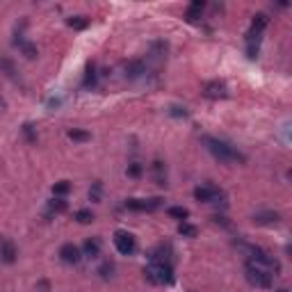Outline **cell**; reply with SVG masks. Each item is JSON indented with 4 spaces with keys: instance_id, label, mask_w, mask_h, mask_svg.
<instances>
[{
    "instance_id": "cell-1",
    "label": "cell",
    "mask_w": 292,
    "mask_h": 292,
    "mask_svg": "<svg viewBox=\"0 0 292 292\" xmlns=\"http://www.w3.org/2000/svg\"><path fill=\"white\" fill-rule=\"evenodd\" d=\"M203 142H206V146H208L210 153L215 155L219 162H224V165H245V162H247L245 155L240 153L235 146H231L228 142H224V139L206 137Z\"/></svg>"
},
{
    "instance_id": "cell-2",
    "label": "cell",
    "mask_w": 292,
    "mask_h": 292,
    "mask_svg": "<svg viewBox=\"0 0 292 292\" xmlns=\"http://www.w3.org/2000/svg\"><path fill=\"white\" fill-rule=\"evenodd\" d=\"M144 274L153 286H169L173 281V267L169 260H151V265L144 269Z\"/></svg>"
},
{
    "instance_id": "cell-3",
    "label": "cell",
    "mask_w": 292,
    "mask_h": 292,
    "mask_svg": "<svg viewBox=\"0 0 292 292\" xmlns=\"http://www.w3.org/2000/svg\"><path fill=\"white\" fill-rule=\"evenodd\" d=\"M247 281H249L251 286L256 288H272V274H269L267 269L258 267V265H253V262H247Z\"/></svg>"
},
{
    "instance_id": "cell-4",
    "label": "cell",
    "mask_w": 292,
    "mask_h": 292,
    "mask_svg": "<svg viewBox=\"0 0 292 292\" xmlns=\"http://www.w3.org/2000/svg\"><path fill=\"white\" fill-rule=\"evenodd\" d=\"M114 247H117V251H119L121 256H132L135 251H137V240H135V235L128 231H117L112 238Z\"/></svg>"
},
{
    "instance_id": "cell-5",
    "label": "cell",
    "mask_w": 292,
    "mask_h": 292,
    "mask_svg": "<svg viewBox=\"0 0 292 292\" xmlns=\"http://www.w3.org/2000/svg\"><path fill=\"white\" fill-rule=\"evenodd\" d=\"M162 206V199H128L125 201V208L135 210V212H153Z\"/></svg>"
},
{
    "instance_id": "cell-6",
    "label": "cell",
    "mask_w": 292,
    "mask_h": 292,
    "mask_svg": "<svg viewBox=\"0 0 292 292\" xmlns=\"http://www.w3.org/2000/svg\"><path fill=\"white\" fill-rule=\"evenodd\" d=\"M194 199L199 203H215L219 199H224V192L212 187V185H199L197 190H194Z\"/></svg>"
},
{
    "instance_id": "cell-7",
    "label": "cell",
    "mask_w": 292,
    "mask_h": 292,
    "mask_svg": "<svg viewBox=\"0 0 292 292\" xmlns=\"http://www.w3.org/2000/svg\"><path fill=\"white\" fill-rule=\"evenodd\" d=\"M267 23H269L267 14H256L253 21H251L249 32H247V42H260V35H262V30L267 28Z\"/></svg>"
},
{
    "instance_id": "cell-8",
    "label": "cell",
    "mask_w": 292,
    "mask_h": 292,
    "mask_svg": "<svg viewBox=\"0 0 292 292\" xmlns=\"http://www.w3.org/2000/svg\"><path fill=\"white\" fill-rule=\"evenodd\" d=\"M203 96L206 98H212V101H219V98H226L228 96V87L221 80H210V83H206V87H203Z\"/></svg>"
},
{
    "instance_id": "cell-9",
    "label": "cell",
    "mask_w": 292,
    "mask_h": 292,
    "mask_svg": "<svg viewBox=\"0 0 292 292\" xmlns=\"http://www.w3.org/2000/svg\"><path fill=\"white\" fill-rule=\"evenodd\" d=\"M60 258L66 265H78L80 258H83V251H80V247L73 245V242H66V245L60 247Z\"/></svg>"
},
{
    "instance_id": "cell-10",
    "label": "cell",
    "mask_w": 292,
    "mask_h": 292,
    "mask_svg": "<svg viewBox=\"0 0 292 292\" xmlns=\"http://www.w3.org/2000/svg\"><path fill=\"white\" fill-rule=\"evenodd\" d=\"M16 256H18V249L12 240H7V238L0 240V260L5 262V265H14Z\"/></svg>"
},
{
    "instance_id": "cell-11",
    "label": "cell",
    "mask_w": 292,
    "mask_h": 292,
    "mask_svg": "<svg viewBox=\"0 0 292 292\" xmlns=\"http://www.w3.org/2000/svg\"><path fill=\"white\" fill-rule=\"evenodd\" d=\"M279 219H281V215L276 210H262V212H256V215H253V224H258V226H272V224H276Z\"/></svg>"
},
{
    "instance_id": "cell-12",
    "label": "cell",
    "mask_w": 292,
    "mask_h": 292,
    "mask_svg": "<svg viewBox=\"0 0 292 292\" xmlns=\"http://www.w3.org/2000/svg\"><path fill=\"white\" fill-rule=\"evenodd\" d=\"M203 9H206V2H203V0H194V2L187 7V12H185V18H187L190 23H199V18H201Z\"/></svg>"
},
{
    "instance_id": "cell-13",
    "label": "cell",
    "mask_w": 292,
    "mask_h": 292,
    "mask_svg": "<svg viewBox=\"0 0 292 292\" xmlns=\"http://www.w3.org/2000/svg\"><path fill=\"white\" fill-rule=\"evenodd\" d=\"M83 256H87V258H98V256H101V240H98V238L84 240Z\"/></svg>"
},
{
    "instance_id": "cell-14",
    "label": "cell",
    "mask_w": 292,
    "mask_h": 292,
    "mask_svg": "<svg viewBox=\"0 0 292 292\" xmlns=\"http://www.w3.org/2000/svg\"><path fill=\"white\" fill-rule=\"evenodd\" d=\"M144 73H146V66L142 62H128L125 64V78H130V80H137Z\"/></svg>"
},
{
    "instance_id": "cell-15",
    "label": "cell",
    "mask_w": 292,
    "mask_h": 292,
    "mask_svg": "<svg viewBox=\"0 0 292 292\" xmlns=\"http://www.w3.org/2000/svg\"><path fill=\"white\" fill-rule=\"evenodd\" d=\"M14 43H16L18 50H21V53H23L28 60H35L37 55H39V53H37V46H35V43L23 42V39H14Z\"/></svg>"
},
{
    "instance_id": "cell-16",
    "label": "cell",
    "mask_w": 292,
    "mask_h": 292,
    "mask_svg": "<svg viewBox=\"0 0 292 292\" xmlns=\"http://www.w3.org/2000/svg\"><path fill=\"white\" fill-rule=\"evenodd\" d=\"M153 178L158 185H167V167H165V162L160 160L153 162Z\"/></svg>"
},
{
    "instance_id": "cell-17",
    "label": "cell",
    "mask_w": 292,
    "mask_h": 292,
    "mask_svg": "<svg viewBox=\"0 0 292 292\" xmlns=\"http://www.w3.org/2000/svg\"><path fill=\"white\" fill-rule=\"evenodd\" d=\"M66 208H69V203L60 197H55L53 201H48V212H50V215H60V212H64Z\"/></svg>"
},
{
    "instance_id": "cell-18",
    "label": "cell",
    "mask_w": 292,
    "mask_h": 292,
    "mask_svg": "<svg viewBox=\"0 0 292 292\" xmlns=\"http://www.w3.org/2000/svg\"><path fill=\"white\" fill-rule=\"evenodd\" d=\"M96 80H98V76H96V66L91 64H87V71H84V89H91V87H96Z\"/></svg>"
},
{
    "instance_id": "cell-19",
    "label": "cell",
    "mask_w": 292,
    "mask_h": 292,
    "mask_svg": "<svg viewBox=\"0 0 292 292\" xmlns=\"http://www.w3.org/2000/svg\"><path fill=\"white\" fill-rule=\"evenodd\" d=\"M0 69L5 71V76L9 78V80H18V71H16V66H14V62H12V60L2 57V60H0Z\"/></svg>"
},
{
    "instance_id": "cell-20",
    "label": "cell",
    "mask_w": 292,
    "mask_h": 292,
    "mask_svg": "<svg viewBox=\"0 0 292 292\" xmlns=\"http://www.w3.org/2000/svg\"><path fill=\"white\" fill-rule=\"evenodd\" d=\"M73 219H76L78 224H91V221H94V212H91L89 208H80V210H76Z\"/></svg>"
},
{
    "instance_id": "cell-21",
    "label": "cell",
    "mask_w": 292,
    "mask_h": 292,
    "mask_svg": "<svg viewBox=\"0 0 292 292\" xmlns=\"http://www.w3.org/2000/svg\"><path fill=\"white\" fill-rule=\"evenodd\" d=\"M69 192H71V183H69V180H60V183L53 185V197L64 199Z\"/></svg>"
},
{
    "instance_id": "cell-22",
    "label": "cell",
    "mask_w": 292,
    "mask_h": 292,
    "mask_svg": "<svg viewBox=\"0 0 292 292\" xmlns=\"http://www.w3.org/2000/svg\"><path fill=\"white\" fill-rule=\"evenodd\" d=\"M66 23H69V28H73V30H84V28L89 25V18L87 16H71Z\"/></svg>"
},
{
    "instance_id": "cell-23",
    "label": "cell",
    "mask_w": 292,
    "mask_h": 292,
    "mask_svg": "<svg viewBox=\"0 0 292 292\" xmlns=\"http://www.w3.org/2000/svg\"><path fill=\"white\" fill-rule=\"evenodd\" d=\"M167 212L173 217V219H180V221H187V217H190V210L183 208V206H173V208H169Z\"/></svg>"
},
{
    "instance_id": "cell-24",
    "label": "cell",
    "mask_w": 292,
    "mask_h": 292,
    "mask_svg": "<svg viewBox=\"0 0 292 292\" xmlns=\"http://www.w3.org/2000/svg\"><path fill=\"white\" fill-rule=\"evenodd\" d=\"M69 139H73V142H89L91 135L87 130H78V128H73V130H69Z\"/></svg>"
},
{
    "instance_id": "cell-25",
    "label": "cell",
    "mask_w": 292,
    "mask_h": 292,
    "mask_svg": "<svg viewBox=\"0 0 292 292\" xmlns=\"http://www.w3.org/2000/svg\"><path fill=\"white\" fill-rule=\"evenodd\" d=\"M178 233L183 235V238H194V235H197V228L192 226V224H187V221H180Z\"/></svg>"
},
{
    "instance_id": "cell-26",
    "label": "cell",
    "mask_w": 292,
    "mask_h": 292,
    "mask_svg": "<svg viewBox=\"0 0 292 292\" xmlns=\"http://www.w3.org/2000/svg\"><path fill=\"white\" fill-rule=\"evenodd\" d=\"M125 173L130 176V178H139L144 173V167L139 165V162H132V165H128V169H125Z\"/></svg>"
},
{
    "instance_id": "cell-27",
    "label": "cell",
    "mask_w": 292,
    "mask_h": 292,
    "mask_svg": "<svg viewBox=\"0 0 292 292\" xmlns=\"http://www.w3.org/2000/svg\"><path fill=\"white\" fill-rule=\"evenodd\" d=\"M112 272H114V265H112V262H103L101 269H98V274H101L103 279H110V276H112Z\"/></svg>"
},
{
    "instance_id": "cell-28",
    "label": "cell",
    "mask_w": 292,
    "mask_h": 292,
    "mask_svg": "<svg viewBox=\"0 0 292 292\" xmlns=\"http://www.w3.org/2000/svg\"><path fill=\"white\" fill-rule=\"evenodd\" d=\"M89 199L91 201H101V183H94V187L89 190Z\"/></svg>"
},
{
    "instance_id": "cell-29",
    "label": "cell",
    "mask_w": 292,
    "mask_h": 292,
    "mask_svg": "<svg viewBox=\"0 0 292 292\" xmlns=\"http://www.w3.org/2000/svg\"><path fill=\"white\" fill-rule=\"evenodd\" d=\"M169 112H171V117H187V110L178 108V105H171V110H169Z\"/></svg>"
},
{
    "instance_id": "cell-30",
    "label": "cell",
    "mask_w": 292,
    "mask_h": 292,
    "mask_svg": "<svg viewBox=\"0 0 292 292\" xmlns=\"http://www.w3.org/2000/svg\"><path fill=\"white\" fill-rule=\"evenodd\" d=\"M5 108H7V103L2 101V96H0V112H5Z\"/></svg>"
},
{
    "instance_id": "cell-31",
    "label": "cell",
    "mask_w": 292,
    "mask_h": 292,
    "mask_svg": "<svg viewBox=\"0 0 292 292\" xmlns=\"http://www.w3.org/2000/svg\"><path fill=\"white\" fill-rule=\"evenodd\" d=\"M279 292H288V290H286V288H283V290H279Z\"/></svg>"
}]
</instances>
